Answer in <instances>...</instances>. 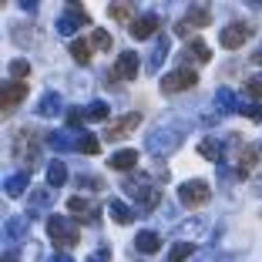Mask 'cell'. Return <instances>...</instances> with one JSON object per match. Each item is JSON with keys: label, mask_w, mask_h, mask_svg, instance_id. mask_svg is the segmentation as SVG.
I'll return each instance as SVG.
<instances>
[{"label": "cell", "mask_w": 262, "mask_h": 262, "mask_svg": "<svg viewBox=\"0 0 262 262\" xmlns=\"http://www.w3.org/2000/svg\"><path fill=\"white\" fill-rule=\"evenodd\" d=\"M185 124L182 121H171V124H162V128H155L151 135H148V151L155 155V158H165V155H171L182 141H185Z\"/></svg>", "instance_id": "6da1fadb"}, {"label": "cell", "mask_w": 262, "mask_h": 262, "mask_svg": "<svg viewBox=\"0 0 262 262\" xmlns=\"http://www.w3.org/2000/svg\"><path fill=\"white\" fill-rule=\"evenodd\" d=\"M121 188H124V195H128V199H135V205H138L141 212H148V208H155L158 202H162V188H155L148 175H131V178H124Z\"/></svg>", "instance_id": "7a4b0ae2"}, {"label": "cell", "mask_w": 262, "mask_h": 262, "mask_svg": "<svg viewBox=\"0 0 262 262\" xmlns=\"http://www.w3.org/2000/svg\"><path fill=\"white\" fill-rule=\"evenodd\" d=\"M14 158L31 171L34 165L40 162V135L34 128H20L14 131Z\"/></svg>", "instance_id": "3957f363"}, {"label": "cell", "mask_w": 262, "mask_h": 262, "mask_svg": "<svg viewBox=\"0 0 262 262\" xmlns=\"http://www.w3.org/2000/svg\"><path fill=\"white\" fill-rule=\"evenodd\" d=\"M47 235L54 239V246H57V249H68V246H74V242L81 239L77 225L71 222L68 215H51V219H47Z\"/></svg>", "instance_id": "277c9868"}, {"label": "cell", "mask_w": 262, "mask_h": 262, "mask_svg": "<svg viewBox=\"0 0 262 262\" xmlns=\"http://www.w3.org/2000/svg\"><path fill=\"white\" fill-rule=\"evenodd\" d=\"M81 24H84V27L91 24L88 10L81 7V4H68V10L57 17V34H61V37H74V34L81 31Z\"/></svg>", "instance_id": "5b68a950"}, {"label": "cell", "mask_w": 262, "mask_h": 262, "mask_svg": "<svg viewBox=\"0 0 262 262\" xmlns=\"http://www.w3.org/2000/svg\"><path fill=\"white\" fill-rule=\"evenodd\" d=\"M195 84H199V74H195L192 68H178V71H171V74H165V77H162V91H165V94L192 91Z\"/></svg>", "instance_id": "8992f818"}, {"label": "cell", "mask_w": 262, "mask_h": 262, "mask_svg": "<svg viewBox=\"0 0 262 262\" xmlns=\"http://www.w3.org/2000/svg\"><path fill=\"white\" fill-rule=\"evenodd\" d=\"M178 199H182V205L199 208L212 199V188H208V182H202V178H192V182H185V185L178 188Z\"/></svg>", "instance_id": "52a82bcc"}, {"label": "cell", "mask_w": 262, "mask_h": 262, "mask_svg": "<svg viewBox=\"0 0 262 262\" xmlns=\"http://www.w3.org/2000/svg\"><path fill=\"white\" fill-rule=\"evenodd\" d=\"M138 71H141L138 54H135V51H124V54H118L111 74L104 77V84H108V81H118V77H124V81H135V77H138Z\"/></svg>", "instance_id": "ba28073f"}, {"label": "cell", "mask_w": 262, "mask_h": 262, "mask_svg": "<svg viewBox=\"0 0 262 262\" xmlns=\"http://www.w3.org/2000/svg\"><path fill=\"white\" fill-rule=\"evenodd\" d=\"M20 101H27V81H7V84L0 88V111L4 115L17 111Z\"/></svg>", "instance_id": "9c48e42d"}, {"label": "cell", "mask_w": 262, "mask_h": 262, "mask_svg": "<svg viewBox=\"0 0 262 262\" xmlns=\"http://www.w3.org/2000/svg\"><path fill=\"white\" fill-rule=\"evenodd\" d=\"M208 24H212V10H208L205 4H195V7H188V10H185V17L178 20L175 34H178V37H185L192 27H208Z\"/></svg>", "instance_id": "30bf717a"}, {"label": "cell", "mask_w": 262, "mask_h": 262, "mask_svg": "<svg viewBox=\"0 0 262 262\" xmlns=\"http://www.w3.org/2000/svg\"><path fill=\"white\" fill-rule=\"evenodd\" d=\"M138 124H141V115H138V111H131V115L118 118V121H108V128H104V138H108V141H121L124 135H131Z\"/></svg>", "instance_id": "8fae6325"}, {"label": "cell", "mask_w": 262, "mask_h": 262, "mask_svg": "<svg viewBox=\"0 0 262 262\" xmlns=\"http://www.w3.org/2000/svg\"><path fill=\"white\" fill-rule=\"evenodd\" d=\"M249 37H252V27H249V24H229V27H222V34H219L222 47H229V51H239Z\"/></svg>", "instance_id": "7c38bea8"}, {"label": "cell", "mask_w": 262, "mask_h": 262, "mask_svg": "<svg viewBox=\"0 0 262 262\" xmlns=\"http://www.w3.org/2000/svg\"><path fill=\"white\" fill-rule=\"evenodd\" d=\"M54 199H57V188H34L31 192V212H27V219H37L40 212H47V208H54Z\"/></svg>", "instance_id": "4fadbf2b"}, {"label": "cell", "mask_w": 262, "mask_h": 262, "mask_svg": "<svg viewBox=\"0 0 262 262\" xmlns=\"http://www.w3.org/2000/svg\"><path fill=\"white\" fill-rule=\"evenodd\" d=\"M155 31H158V14H141V17H135V20L128 24V34L135 40H148Z\"/></svg>", "instance_id": "5bb4252c"}, {"label": "cell", "mask_w": 262, "mask_h": 262, "mask_svg": "<svg viewBox=\"0 0 262 262\" xmlns=\"http://www.w3.org/2000/svg\"><path fill=\"white\" fill-rule=\"evenodd\" d=\"M235 162H239V165H235V171H239V178L252 175V171H255V165H259V148H255V145H246V148H242L239 155H235Z\"/></svg>", "instance_id": "9a60e30c"}, {"label": "cell", "mask_w": 262, "mask_h": 262, "mask_svg": "<svg viewBox=\"0 0 262 262\" xmlns=\"http://www.w3.org/2000/svg\"><path fill=\"white\" fill-rule=\"evenodd\" d=\"M212 104L219 108V118H222V115H235V111H242V108H239V98H235V94H232L229 88H219L215 98H212Z\"/></svg>", "instance_id": "2e32d148"}, {"label": "cell", "mask_w": 262, "mask_h": 262, "mask_svg": "<svg viewBox=\"0 0 262 262\" xmlns=\"http://www.w3.org/2000/svg\"><path fill=\"white\" fill-rule=\"evenodd\" d=\"M47 145L54 148V151H77V135L74 131H51L47 135Z\"/></svg>", "instance_id": "e0dca14e"}, {"label": "cell", "mask_w": 262, "mask_h": 262, "mask_svg": "<svg viewBox=\"0 0 262 262\" xmlns=\"http://www.w3.org/2000/svg\"><path fill=\"white\" fill-rule=\"evenodd\" d=\"M27 188H31L27 171H17V175H7V178H4V192H7V199H20Z\"/></svg>", "instance_id": "ac0fdd59"}, {"label": "cell", "mask_w": 262, "mask_h": 262, "mask_svg": "<svg viewBox=\"0 0 262 262\" xmlns=\"http://www.w3.org/2000/svg\"><path fill=\"white\" fill-rule=\"evenodd\" d=\"M61 111H64V101H61L57 91H47L44 98L37 101V115L40 118H54V115H61Z\"/></svg>", "instance_id": "d6986e66"}, {"label": "cell", "mask_w": 262, "mask_h": 262, "mask_svg": "<svg viewBox=\"0 0 262 262\" xmlns=\"http://www.w3.org/2000/svg\"><path fill=\"white\" fill-rule=\"evenodd\" d=\"M108 165H111V168H118V171H128V168L138 165V151H135V148H121V151H115L108 158Z\"/></svg>", "instance_id": "ffe728a7"}, {"label": "cell", "mask_w": 262, "mask_h": 262, "mask_svg": "<svg viewBox=\"0 0 262 262\" xmlns=\"http://www.w3.org/2000/svg\"><path fill=\"white\" fill-rule=\"evenodd\" d=\"M27 222H31L27 215H10L7 222H4V235H7V242H17L20 235H27Z\"/></svg>", "instance_id": "44dd1931"}, {"label": "cell", "mask_w": 262, "mask_h": 262, "mask_svg": "<svg viewBox=\"0 0 262 262\" xmlns=\"http://www.w3.org/2000/svg\"><path fill=\"white\" fill-rule=\"evenodd\" d=\"M108 215L115 219L118 225H128L131 219H138V215H135V208H128L121 199H108Z\"/></svg>", "instance_id": "7402d4cb"}, {"label": "cell", "mask_w": 262, "mask_h": 262, "mask_svg": "<svg viewBox=\"0 0 262 262\" xmlns=\"http://www.w3.org/2000/svg\"><path fill=\"white\" fill-rule=\"evenodd\" d=\"M68 212L71 215H84L88 222H98V208H94L88 199H81V195H74V199L68 202Z\"/></svg>", "instance_id": "603a6c76"}, {"label": "cell", "mask_w": 262, "mask_h": 262, "mask_svg": "<svg viewBox=\"0 0 262 262\" xmlns=\"http://www.w3.org/2000/svg\"><path fill=\"white\" fill-rule=\"evenodd\" d=\"M135 249H138V252H145V255H151V252H158V249H162V239H158V235H155V232H138V235H135Z\"/></svg>", "instance_id": "cb8c5ba5"}, {"label": "cell", "mask_w": 262, "mask_h": 262, "mask_svg": "<svg viewBox=\"0 0 262 262\" xmlns=\"http://www.w3.org/2000/svg\"><path fill=\"white\" fill-rule=\"evenodd\" d=\"M188 57H192L195 64H208L212 61V51H208L205 40H192V44L185 47V64H188Z\"/></svg>", "instance_id": "d4e9b609"}, {"label": "cell", "mask_w": 262, "mask_h": 262, "mask_svg": "<svg viewBox=\"0 0 262 262\" xmlns=\"http://www.w3.org/2000/svg\"><path fill=\"white\" fill-rule=\"evenodd\" d=\"M168 57V37H158V44H155V51H151V61H148V71L151 74H158V68H162V61Z\"/></svg>", "instance_id": "484cf974"}, {"label": "cell", "mask_w": 262, "mask_h": 262, "mask_svg": "<svg viewBox=\"0 0 262 262\" xmlns=\"http://www.w3.org/2000/svg\"><path fill=\"white\" fill-rule=\"evenodd\" d=\"M64 182H68V168H64V162L47 165V185H51V188H61Z\"/></svg>", "instance_id": "4316f807"}, {"label": "cell", "mask_w": 262, "mask_h": 262, "mask_svg": "<svg viewBox=\"0 0 262 262\" xmlns=\"http://www.w3.org/2000/svg\"><path fill=\"white\" fill-rule=\"evenodd\" d=\"M71 57H74L77 64H88L91 61V40H71Z\"/></svg>", "instance_id": "83f0119b"}, {"label": "cell", "mask_w": 262, "mask_h": 262, "mask_svg": "<svg viewBox=\"0 0 262 262\" xmlns=\"http://www.w3.org/2000/svg\"><path fill=\"white\" fill-rule=\"evenodd\" d=\"M108 115H111V108L104 104V101H91L84 108V118L88 121H108Z\"/></svg>", "instance_id": "f1b7e54d"}, {"label": "cell", "mask_w": 262, "mask_h": 262, "mask_svg": "<svg viewBox=\"0 0 262 262\" xmlns=\"http://www.w3.org/2000/svg\"><path fill=\"white\" fill-rule=\"evenodd\" d=\"M199 155H202V158H208V162H222V145H219L215 138H205L199 145Z\"/></svg>", "instance_id": "f546056e"}, {"label": "cell", "mask_w": 262, "mask_h": 262, "mask_svg": "<svg viewBox=\"0 0 262 262\" xmlns=\"http://www.w3.org/2000/svg\"><path fill=\"white\" fill-rule=\"evenodd\" d=\"M108 17L111 20H135V4H111Z\"/></svg>", "instance_id": "4dcf8cb0"}, {"label": "cell", "mask_w": 262, "mask_h": 262, "mask_svg": "<svg viewBox=\"0 0 262 262\" xmlns=\"http://www.w3.org/2000/svg\"><path fill=\"white\" fill-rule=\"evenodd\" d=\"M192 252H195L192 242H175V246H171V252H168V262H185Z\"/></svg>", "instance_id": "1f68e13d"}, {"label": "cell", "mask_w": 262, "mask_h": 262, "mask_svg": "<svg viewBox=\"0 0 262 262\" xmlns=\"http://www.w3.org/2000/svg\"><path fill=\"white\" fill-rule=\"evenodd\" d=\"M77 151H84V155H98V151H101V141L94 138V135H84V131H81V138H77Z\"/></svg>", "instance_id": "d6a6232c"}, {"label": "cell", "mask_w": 262, "mask_h": 262, "mask_svg": "<svg viewBox=\"0 0 262 262\" xmlns=\"http://www.w3.org/2000/svg\"><path fill=\"white\" fill-rule=\"evenodd\" d=\"M91 47H98V51H111V47H115V37H111L108 31H101V27H98V31L91 34Z\"/></svg>", "instance_id": "836d02e7"}, {"label": "cell", "mask_w": 262, "mask_h": 262, "mask_svg": "<svg viewBox=\"0 0 262 262\" xmlns=\"http://www.w3.org/2000/svg\"><path fill=\"white\" fill-rule=\"evenodd\" d=\"M10 77H14V81H24V77H31V64L20 61V57H17V61H10Z\"/></svg>", "instance_id": "e575fe53"}, {"label": "cell", "mask_w": 262, "mask_h": 262, "mask_svg": "<svg viewBox=\"0 0 262 262\" xmlns=\"http://www.w3.org/2000/svg\"><path fill=\"white\" fill-rule=\"evenodd\" d=\"M202 229H205L202 222H185V225H178V235H188V242H192V239H199Z\"/></svg>", "instance_id": "d590c367"}, {"label": "cell", "mask_w": 262, "mask_h": 262, "mask_svg": "<svg viewBox=\"0 0 262 262\" xmlns=\"http://www.w3.org/2000/svg\"><path fill=\"white\" fill-rule=\"evenodd\" d=\"M64 115H68V128H71V131H74V128H81V124L88 121V118H84V111H77V108H68Z\"/></svg>", "instance_id": "8d00e7d4"}, {"label": "cell", "mask_w": 262, "mask_h": 262, "mask_svg": "<svg viewBox=\"0 0 262 262\" xmlns=\"http://www.w3.org/2000/svg\"><path fill=\"white\" fill-rule=\"evenodd\" d=\"M246 94L249 98H262V74H255V77L246 81Z\"/></svg>", "instance_id": "74e56055"}, {"label": "cell", "mask_w": 262, "mask_h": 262, "mask_svg": "<svg viewBox=\"0 0 262 262\" xmlns=\"http://www.w3.org/2000/svg\"><path fill=\"white\" fill-rule=\"evenodd\" d=\"M242 115H246L249 121L262 124V104H246V108H242Z\"/></svg>", "instance_id": "f35d334b"}, {"label": "cell", "mask_w": 262, "mask_h": 262, "mask_svg": "<svg viewBox=\"0 0 262 262\" xmlns=\"http://www.w3.org/2000/svg\"><path fill=\"white\" fill-rule=\"evenodd\" d=\"M88 262H111V249H108V246H101L98 252L88 255Z\"/></svg>", "instance_id": "ab89813d"}, {"label": "cell", "mask_w": 262, "mask_h": 262, "mask_svg": "<svg viewBox=\"0 0 262 262\" xmlns=\"http://www.w3.org/2000/svg\"><path fill=\"white\" fill-rule=\"evenodd\" d=\"M81 185H84V188H101V182L91 178V175H84V178H77V188H81Z\"/></svg>", "instance_id": "60d3db41"}, {"label": "cell", "mask_w": 262, "mask_h": 262, "mask_svg": "<svg viewBox=\"0 0 262 262\" xmlns=\"http://www.w3.org/2000/svg\"><path fill=\"white\" fill-rule=\"evenodd\" d=\"M195 262H219V255L212 252V249H208V252H202V255H199V259H195Z\"/></svg>", "instance_id": "b9f144b4"}, {"label": "cell", "mask_w": 262, "mask_h": 262, "mask_svg": "<svg viewBox=\"0 0 262 262\" xmlns=\"http://www.w3.org/2000/svg\"><path fill=\"white\" fill-rule=\"evenodd\" d=\"M51 262H74V259H71L68 252H57V255H54V259H51Z\"/></svg>", "instance_id": "7bdbcfd3"}, {"label": "cell", "mask_w": 262, "mask_h": 262, "mask_svg": "<svg viewBox=\"0 0 262 262\" xmlns=\"http://www.w3.org/2000/svg\"><path fill=\"white\" fill-rule=\"evenodd\" d=\"M252 61H255V64H262V44L255 47V54H252Z\"/></svg>", "instance_id": "ee69618b"}, {"label": "cell", "mask_w": 262, "mask_h": 262, "mask_svg": "<svg viewBox=\"0 0 262 262\" xmlns=\"http://www.w3.org/2000/svg\"><path fill=\"white\" fill-rule=\"evenodd\" d=\"M4 262H17V252H14V249H10V252L4 255Z\"/></svg>", "instance_id": "f6af8a7d"}]
</instances>
